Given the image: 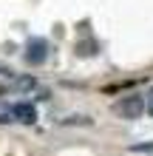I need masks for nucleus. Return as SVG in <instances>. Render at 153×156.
I'll return each instance as SVG.
<instances>
[{
    "mask_svg": "<svg viewBox=\"0 0 153 156\" xmlns=\"http://www.w3.org/2000/svg\"><path fill=\"white\" fill-rule=\"evenodd\" d=\"M113 114L122 116V119H139L145 114V97L139 94H130V97H122L113 102Z\"/></svg>",
    "mask_w": 153,
    "mask_h": 156,
    "instance_id": "f257e3e1",
    "label": "nucleus"
},
{
    "mask_svg": "<svg viewBox=\"0 0 153 156\" xmlns=\"http://www.w3.org/2000/svg\"><path fill=\"white\" fill-rule=\"evenodd\" d=\"M48 54H51V43L46 37H31L29 43H26L23 57H26L29 66H43V62L48 60Z\"/></svg>",
    "mask_w": 153,
    "mask_h": 156,
    "instance_id": "f03ea898",
    "label": "nucleus"
},
{
    "mask_svg": "<svg viewBox=\"0 0 153 156\" xmlns=\"http://www.w3.org/2000/svg\"><path fill=\"white\" fill-rule=\"evenodd\" d=\"M12 116H14V122L34 125V122H37V108H34L31 102H17V105L12 108Z\"/></svg>",
    "mask_w": 153,
    "mask_h": 156,
    "instance_id": "7ed1b4c3",
    "label": "nucleus"
},
{
    "mask_svg": "<svg viewBox=\"0 0 153 156\" xmlns=\"http://www.w3.org/2000/svg\"><path fill=\"white\" fill-rule=\"evenodd\" d=\"M34 88V80L31 77H23V74H14L12 80V91H17V94H26V91Z\"/></svg>",
    "mask_w": 153,
    "mask_h": 156,
    "instance_id": "20e7f679",
    "label": "nucleus"
},
{
    "mask_svg": "<svg viewBox=\"0 0 153 156\" xmlns=\"http://www.w3.org/2000/svg\"><path fill=\"white\" fill-rule=\"evenodd\" d=\"M12 80H14V74H12V71H0V94L12 91Z\"/></svg>",
    "mask_w": 153,
    "mask_h": 156,
    "instance_id": "39448f33",
    "label": "nucleus"
},
{
    "mask_svg": "<svg viewBox=\"0 0 153 156\" xmlns=\"http://www.w3.org/2000/svg\"><path fill=\"white\" fill-rule=\"evenodd\" d=\"M9 122H14L12 108H9V105H0V125H9Z\"/></svg>",
    "mask_w": 153,
    "mask_h": 156,
    "instance_id": "423d86ee",
    "label": "nucleus"
},
{
    "mask_svg": "<svg viewBox=\"0 0 153 156\" xmlns=\"http://www.w3.org/2000/svg\"><path fill=\"white\" fill-rule=\"evenodd\" d=\"M145 111H148V114L153 116V97H150V99H148V102H145Z\"/></svg>",
    "mask_w": 153,
    "mask_h": 156,
    "instance_id": "0eeeda50",
    "label": "nucleus"
}]
</instances>
